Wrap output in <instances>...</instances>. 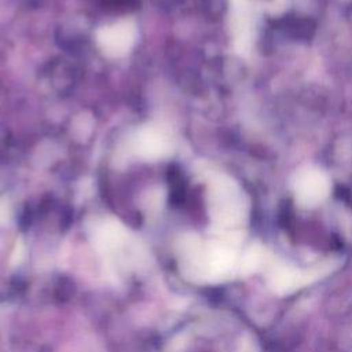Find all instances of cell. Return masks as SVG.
Returning a JSON list of instances; mask_svg holds the SVG:
<instances>
[{"label":"cell","mask_w":352,"mask_h":352,"mask_svg":"<svg viewBox=\"0 0 352 352\" xmlns=\"http://www.w3.org/2000/svg\"><path fill=\"white\" fill-rule=\"evenodd\" d=\"M311 275L287 267L285 264H275L268 274V285L278 294H287L309 282Z\"/></svg>","instance_id":"obj_1"},{"label":"cell","mask_w":352,"mask_h":352,"mask_svg":"<svg viewBox=\"0 0 352 352\" xmlns=\"http://www.w3.org/2000/svg\"><path fill=\"white\" fill-rule=\"evenodd\" d=\"M329 184L319 172H308L297 183V198L302 205L312 206L327 194Z\"/></svg>","instance_id":"obj_2"},{"label":"cell","mask_w":352,"mask_h":352,"mask_svg":"<svg viewBox=\"0 0 352 352\" xmlns=\"http://www.w3.org/2000/svg\"><path fill=\"white\" fill-rule=\"evenodd\" d=\"M263 260H264L263 250L258 248H250L242 257L239 263V270L242 274H250L256 271L258 267H261Z\"/></svg>","instance_id":"obj_3"}]
</instances>
